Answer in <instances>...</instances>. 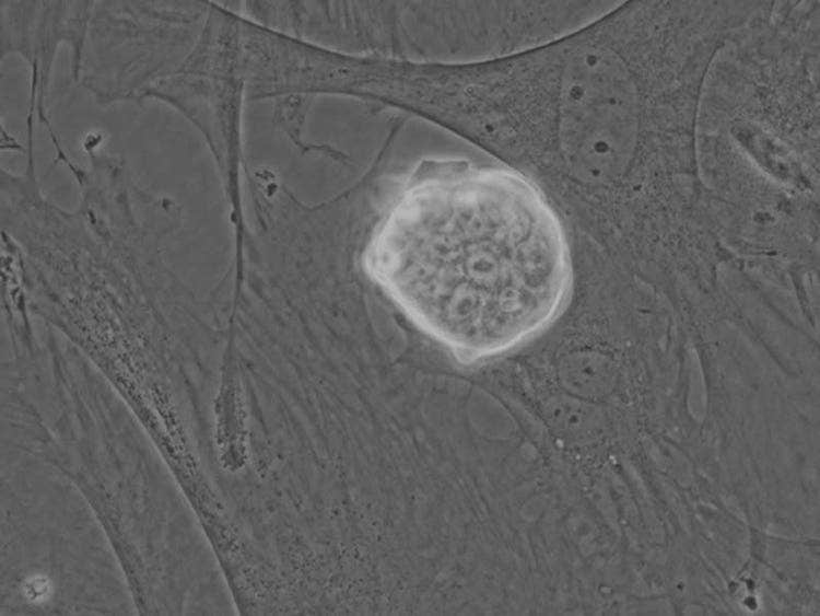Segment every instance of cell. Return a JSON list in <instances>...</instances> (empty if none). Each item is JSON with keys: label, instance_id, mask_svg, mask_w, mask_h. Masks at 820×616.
Returning a JSON list of instances; mask_svg holds the SVG:
<instances>
[{"label": "cell", "instance_id": "obj_1", "mask_svg": "<svg viewBox=\"0 0 820 616\" xmlns=\"http://www.w3.org/2000/svg\"><path fill=\"white\" fill-rule=\"evenodd\" d=\"M368 263L417 326L465 364L543 333L572 276L562 226L539 188L516 172L459 160L422 163Z\"/></svg>", "mask_w": 820, "mask_h": 616}, {"label": "cell", "instance_id": "obj_2", "mask_svg": "<svg viewBox=\"0 0 820 616\" xmlns=\"http://www.w3.org/2000/svg\"><path fill=\"white\" fill-rule=\"evenodd\" d=\"M156 236L73 219L24 249L32 314L112 372L174 370L187 351L186 292Z\"/></svg>", "mask_w": 820, "mask_h": 616}]
</instances>
